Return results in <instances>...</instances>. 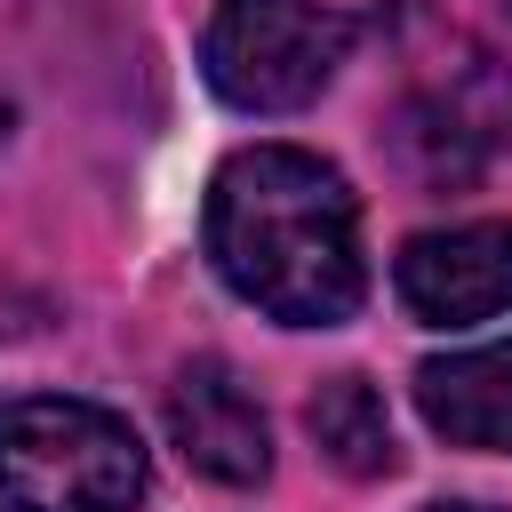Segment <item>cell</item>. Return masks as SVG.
<instances>
[{"label":"cell","mask_w":512,"mask_h":512,"mask_svg":"<svg viewBox=\"0 0 512 512\" xmlns=\"http://www.w3.org/2000/svg\"><path fill=\"white\" fill-rule=\"evenodd\" d=\"M208 256L256 312L288 328H336L368 296L360 200L320 152L296 144H248L216 168Z\"/></svg>","instance_id":"1"},{"label":"cell","mask_w":512,"mask_h":512,"mask_svg":"<svg viewBox=\"0 0 512 512\" xmlns=\"http://www.w3.org/2000/svg\"><path fill=\"white\" fill-rule=\"evenodd\" d=\"M144 496V440L128 416L64 392L0 400V512H128Z\"/></svg>","instance_id":"2"},{"label":"cell","mask_w":512,"mask_h":512,"mask_svg":"<svg viewBox=\"0 0 512 512\" xmlns=\"http://www.w3.org/2000/svg\"><path fill=\"white\" fill-rule=\"evenodd\" d=\"M352 48V16L320 0H216L208 16V80L240 112L312 104Z\"/></svg>","instance_id":"3"},{"label":"cell","mask_w":512,"mask_h":512,"mask_svg":"<svg viewBox=\"0 0 512 512\" xmlns=\"http://www.w3.org/2000/svg\"><path fill=\"white\" fill-rule=\"evenodd\" d=\"M400 304L432 328L512 312V224H448L400 248Z\"/></svg>","instance_id":"4"},{"label":"cell","mask_w":512,"mask_h":512,"mask_svg":"<svg viewBox=\"0 0 512 512\" xmlns=\"http://www.w3.org/2000/svg\"><path fill=\"white\" fill-rule=\"evenodd\" d=\"M168 432H176L184 464L208 472V480H224V488H248V480H264V464H272L264 408H256V392H248L224 360H192V368L168 384Z\"/></svg>","instance_id":"5"},{"label":"cell","mask_w":512,"mask_h":512,"mask_svg":"<svg viewBox=\"0 0 512 512\" xmlns=\"http://www.w3.org/2000/svg\"><path fill=\"white\" fill-rule=\"evenodd\" d=\"M416 408L456 448L512 456V344H472V352L424 360L416 368Z\"/></svg>","instance_id":"6"},{"label":"cell","mask_w":512,"mask_h":512,"mask_svg":"<svg viewBox=\"0 0 512 512\" xmlns=\"http://www.w3.org/2000/svg\"><path fill=\"white\" fill-rule=\"evenodd\" d=\"M304 424H312V440H320V456L336 464V472H352V480H368V472H392V416H384V392L368 384V376H328L312 400H304Z\"/></svg>","instance_id":"7"},{"label":"cell","mask_w":512,"mask_h":512,"mask_svg":"<svg viewBox=\"0 0 512 512\" xmlns=\"http://www.w3.org/2000/svg\"><path fill=\"white\" fill-rule=\"evenodd\" d=\"M432 512H488V504H432Z\"/></svg>","instance_id":"8"}]
</instances>
